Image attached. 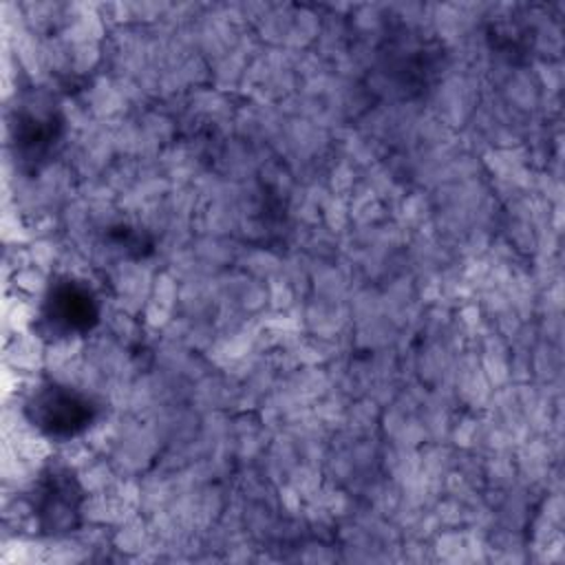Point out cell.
<instances>
[{"mask_svg": "<svg viewBox=\"0 0 565 565\" xmlns=\"http://www.w3.org/2000/svg\"><path fill=\"white\" fill-rule=\"evenodd\" d=\"M97 320L99 302L86 282L62 278L51 285L42 307V327L51 338L82 335L90 331Z\"/></svg>", "mask_w": 565, "mask_h": 565, "instance_id": "obj_2", "label": "cell"}, {"mask_svg": "<svg viewBox=\"0 0 565 565\" xmlns=\"http://www.w3.org/2000/svg\"><path fill=\"white\" fill-rule=\"evenodd\" d=\"M26 413L44 435L68 439L84 433L97 419L99 406L77 388L49 384L29 399Z\"/></svg>", "mask_w": 565, "mask_h": 565, "instance_id": "obj_1", "label": "cell"}, {"mask_svg": "<svg viewBox=\"0 0 565 565\" xmlns=\"http://www.w3.org/2000/svg\"><path fill=\"white\" fill-rule=\"evenodd\" d=\"M62 119L53 110H24L15 124L18 152L26 161H42L53 152L60 141Z\"/></svg>", "mask_w": 565, "mask_h": 565, "instance_id": "obj_4", "label": "cell"}, {"mask_svg": "<svg viewBox=\"0 0 565 565\" xmlns=\"http://www.w3.org/2000/svg\"><path fill=\"white\" fill-rule=\"evenodd\" d=\"M79 505L82 490L71 470L51 468L44 472L33 499V510L38 512L44 532H71L79 521Z\"/></svg>", "mask_w": 565, "mask_h": 565, "instance_id": "obj_3", "label": "cell"}]
</instances>
